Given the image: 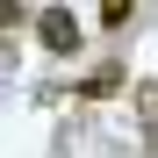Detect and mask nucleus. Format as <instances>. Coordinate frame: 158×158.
<instances>
[{
    "label": "nucleus",
    "instance_id": "nucleus-1",
    "mask_svg": "<svg viewBox=\"0 0 158 158\" xmlns=\"http://www.w3.org/2000/svg\"><path fill=\"white\" fill-rule=\"evenodd\" d=\"M36 29H43V50H58V58H72V50H79V15H72V7H43Z\"/></svg>",
    "mask_w": 158,
    "mask_h": 158
},
{
    "label": "nucleus",
    "instance_id": "nucleus-2",
    "mask_svg": "<svg viewBox=\"0 0 158 158\" xmlns=\"http://www.w3.org/2000/svg\"><path fill=\"white\" fill-rule=\"evenodd\" d=\"M115 86H122L115 65H94V72H86V94H115Z\"/></svg>",
    "mask_w": 158,
    "mask_h": 158
},
{
    "label": "nucleus",
    "instance_id": "nucleus-3",
    "mask_svg": "<svg viewBox=\"0 0 158 158\" xmlns=\"http://www.w3.org/2000/svg\"><path fill=\"white\" fill-rule=\"evenodd\" d=\"M22 22H29V7L22 0H0V29H22Z\"/></svg>",
    "mask_w": 158,
    "mask_h": 158
}]
</instances>
